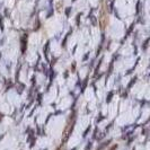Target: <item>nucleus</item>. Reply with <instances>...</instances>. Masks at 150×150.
<instances>
[{
    "label": "nucleus",
    "instance_id": "f257e3e1",
    "mask_svg": "<svg viewBox=\"0 0 150 150\" xmlns=\"http://www.w3.org/2000/svg\"><path fill=\"white\" fill-rule=\"evenodd\" d=\"M26 38H27V35L25 34V35H23L22 37V52L24 53L25 50H26Z\"/></svg>",
    "mask_w": 150,
    "mask_h": 150
},
{
    "label": "nucleus",
    "instance_id": "f03ea898",
    "mask_svg": "<svg viewBox=\"0 0 150 150\" xmlns=\"http://www.w3.org/2000/svg\"><path fill=\"white\" fill-rule=\"evenodd\" d=\"M71 33V32H70ZM70 33H68L67 35H66V37H64V39H63V42H62V46H66V42H67V38H68V36L70 35Z\"/></svg>",
    "mask_w": 150,
    "mask_h": 150
},
{
    "label": "nucleus",
    "instance_id": "7ed1b4c3",
    "mask_svg": "<svg viewBox=\"0 0 150 150\" xmlns=\"http://www.w3.org/2000/svg\"><path fill=\"white\" fill-rule=\"evenodd\" d=\"M70 13H71V8H67V9H66V15H67V17H69Z\"/></svg>",
    "mask_w": 150,
    "mask_h": 150
},
{
    "label": "nucleus",
    "instance_id": "20e7f679",
    "mask_svg": "<svg viewBox=\"0 0 150 150\" xmlns=\"http://www.w3.org/2000/svg\"><path fill=\"white\" fill-rule=\"evenodd\" d=\"M0 28H1V31H4V24H2V18H0Z\"/></svg>",
    "mask_w": 150,
    "mask_h": 150
},
{
    "label": "nucleus",
    "instance_id": "39448f33",
    "mask_svg": "<svg viewBox=\"0 0 150 150\" xmlns=\"http://www.w3.org/2000/svg\"><path fill=\"white\" fill-rule=\"evenodd\" d=\"M148 42H149V39L147 38V39H146V42L143 43V49H147V44H148Z\"/></svg>",
    "mask_w": 150,
    "mask_h": 150
},
{
    "label": "nucleus",
    "instance_id": "423d86ee",
    "mask_svg": "<svg viewBox=\"0 0 150 150\" xmlns=\"http://www.w3.org/2000/svg\"><path fill=\"white\" fill-rule=\"evenodd\" d=\"M112 95H113L112 93H111V94L108 95V98H107V102H109V101H111V98H112Z\"/></svg>",
    "mask_w": 150,
    "mask_h": 150
},
{
    "label": "nucleus",
    "instance_id": "0eeeda50",
    "mask_svg": "<svg viewBox=\"0 0 150 150\" xmlns=\"http://www.w3.org/2000/svg\"><path fill=\"white\" fill-rule=\"evenodd\" d=\"M72 1H73V2H75V1H76V0H72Z\"/></svg>",
    "mask_w": 150,
    "mask_h": 150
}]
</instances>
